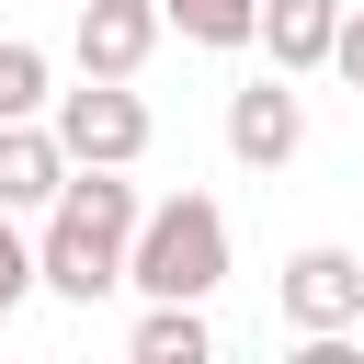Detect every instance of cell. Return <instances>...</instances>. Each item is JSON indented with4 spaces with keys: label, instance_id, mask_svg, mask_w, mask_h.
<instances>
[{
    "label": "cell",
    "instance_id": "2",
    "mask_svg": "<svg viewBox=\"0 0 364 364\" xmlns=\"http://www.w3.org/2000/svg\"><path fill=\"white\" fill-rule=\"evenodd\" d=\"M125 284L136 296H216L228 284V205L216 193H171L136 216V250H125Z\"/></svg>",
    "mask_w": 364,
    "mask_h": 364
},
{
    "label": "cell",
    "instance_id": "4",
    "mask_svg": "<svg viewBox=\"0 0 364 364\" xmlns=\"http://www.w3.org/2000/svg\"><path fill=\"white\" fill-rule=\"evenodd\" d=\"M273 307H284V330H296V341H307V330H364V250L307 239V250L273 273Z\"/></svg>",
    "mask_w": 364,
    "mask_h": 364
},
{
    "label": "cell",
    "instance_id": "9",
    "mask_svg": "<svg viewBox=\"0 0 364 364\" xmlns=\"http://www.w3.org/2000/svg\"><path fill=\"white\" fill-rule=\"evenodd\" d=\"M216 330H205V296H148L136 318V364H205Z\"/></svg>",
    "mask_w": 364,
    "mask_h": 364
},
{
    "label": "cell",
    "instance_id": "10",
    "mask_svg": "<svg viewBox=\"0 0 364 364\" xmlns=\"http://www.w3.org/2000/svg\"><path fill=\"white\" fill-rule=\"evenodd\" d=\"M182 46H262V0H159Z\"/></svg>",
    "mask_w": 364,
    "mask_h": 364
},
{
    "label": "cell",
    "instance_id": "3",
    "mask_svg": "<svg viewBox=\"0 0 364 364\" xmlns=\"http://www.w3.org/2000/svg\"><path fill=\"white\" fill-rule=\"evenodd\" d=\"M57 148H68V171H136L148 159V102L125 91V80H80V91H57Z\"/></svg>",
    "mask_w": 364,
    "mask_h": 364
},
{
    "label": "cell",
    "instance_id": "1",
    "mask_svg": "<svg viewBox=\"0 0 364 364\" xmlns=\"http://www.w3.org/2000/svg\"><path fill=\"white\" fill-rule=\"evenodd\" d=\"M136 216H148V205H136L125 171H68L57 205H46V239H34L46 296H68V307L114 296V284H125V250H136Z\"/></svg>",
    "mask_w": 364,
    "mask_h": 364
},
{
    "label": "cell",
    "instance_id": "5",
    "mask_svg": "<svg viewBox=\"0 0 364 364\" xmlns=\"http://www.w3.org/2000/svg\"><path fill=\"white\" fill-rule=\"evenodd\" d=\"M159 34H171V11H159V0H80L68 57H80V80H136Z\"/></svg>",
    "mask_w": 364,
    "mask_h": 364
},
{
    "label": "cell",
    "instance_id": "7",
    "mask_svg": "<svg viewBox=\"0 0 364 364\" xmlns=\"http://www.w3.org/2000/svg\"><path fill=\"white\" fill-rule=\"evenodd\" d=\"M57 182H68L57 125H46V114H11V125H0V205H11V216H46Z\"/></svg>",
    "mask_w": 364,
    "mask_h": 364
},
{
    "label": "cell",
    "instance_id": "6",
    "mask_svg": "<svg viewBox=\"0 0 364 364\" xmlns=\"http://www.w3.org/2000/svg\"><path fill=\"white\" fill-rule=\"evenodd\" d=\"M296 148H307V102L284 91V68H273V80H239V91H228V159H239V171H284Z\"/></svg>",
    "mask_w": 364,
    "mask_h": 364
},
{
    "label": "cell",
    "instance_id": "8",
    "mask_svg": "<svg viewBox=\"0 0 364 364\" xmlns=\"http://www.w3.org/2000/svg\"><path fill=\"white\" fill-rule=\"evenodd\" d=\"M330 34H341V0H262V46H273L284 80L330 68Z\"/></svg>",
    "mask_w": 364,
    "mask_h": 364
},
{
    "label": "cell",
    "instance_id": "11",
    "mask_svg": "<svg viewBox=\"0 0 364 364\" xmlns=\"http://www.w3.org/2000/svg\"><path fill=\"white\" fill-rule=\"evenodd\" d=\"M46 102H57V68H46V46L0 34V125H11V114H46Z\"/></svg>",
    "mask_w": 364,
    "mask_h": 364
},
{
    "label": "cell",
    "instance_id": "12",
    "mask_svg": "<svg viewBox=\"0 0 364 364\" xmlns=\"http://www.w3.org/2000/svg\"><path fill=\"white\" fill-rule=\"evenodd\" d=\"M34 284H46V273H34V239H23V216L0 205V318H11V307H23Z\"/></svg>",
    "mask_w": 364,
    "mask_h": 364
},
{
    "label": "cell",
    "instance_id": "13",
    "mask_svg": "<svg viewBox=\"0 0 364 364\" xmlns=\"http://www.w3.org/2000/svg\"><path fill=\"white\" fill-rule=\"evenodd\" d=\"M330 68H341V80L364 91V11H341V34H330Z\"/></svg>",
    "mask_w": 364,
    "mask_h": 364
}]
</instances>
